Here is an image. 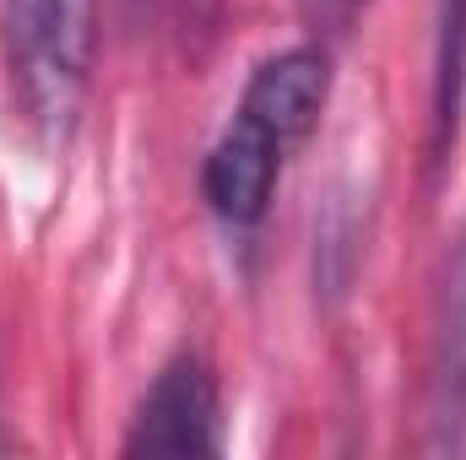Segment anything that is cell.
<instances>
[{"label": "cell", "instance_id": "obj_2", "mask_svg": "<svg viewBox=\"0 0 466 460\" xmlns=\"http://www.w3.org/2000/svg\"><path fill=\"white\" fill-rule=\"evenodd\" d=\"M0 33L22 115L44 141L66 146L93 93L98 0H5Z\"/></svg>", "mask_w": 466, "mask_h": 460}, {"label": "cell", "instance_id": "obj_7", "mask_svg": "<svg viewBox=\"0 0 466 460\" xmlns=\"http://www.w3.org/2000/svg\"><path fill=\"white\" fill-rule=\"evenodd\" d=\"M363 5L369 0H299V11L315 27V38H342V33H352V22L363 16Z\"/></svg>", "mask_w": 466, "mask_h": 460}, {"label": "cell", "instance_id": "obj_6", "mask_svg": "<svg viewBox=\"0 0 466 460\" xmlns=\"http://www.w3.org/2000/svg\"><path fill=\"white\" fill-rule=\"evenodd\" d=\"M141 11H147V16H152V27H157V33H168L179 49H196V44L218 27L223 0H141Z\"/></svg>", "mask_w": 466, "mask_h": 460}, {"label": "cell", "instance_id": "obj_1", "mask_svg": "<svg viewBox=\"0 0 466 460\" xmlns=\"http://www.w3.org/2000/svg\"><path fill=\"white\" fill-rule=\"evenodd\" d=\"M331 98V49L326 44H293L266 55L223 135L212 141L201 163V201L233 233H249L277 195L288 152L320 125Z\"/></svg>", "mask_w": 466, "mask_h": 460}, {"label": "cell", "instance_id": "obj_4", "mask_svg": "<svg viewBox=\"0 0 466 460\" xmlns=\"http://www.w3.org/2000/svg\"><path fill=\"white\" fill-rule=\"evenodd\" d=\"M429 423L434 450H466V228L445 260L440 309H434V352H429Z\"/></svg>", "mask_w": 466, "mask_h": 460}, {"label": "cell", "instance_id": "obj_8", "mask_svg": "<svg viewBox=\"0 0 466 460\" xmlns=\"http://www.w3.org/2000/svg\"><path fill=\"white\" fill-rule=\"evenodd\" d=\"M0 450H11V434H0Z\"/></svg>", "mask_w": 466, "mask_h": 460}, {"label": "cell", "instance_id": "obj_5", "mask_svg": "<svg viewBox=\"0 0 466 460\" xmlns=\"http://www.w3.org/2000/svg\"><path fill=\"white\" fill-rule=\"evenodd\" d=\"M466 109V0L440 5V44H434V109H429V163L445 168Z\"/></svg>", "mask_w": 466, "mask_h": 460}, {"label": "cell", "instance_id": "obj_3", "mask_svg": "<svg viewBox=\"0 0 466 460\" xmlns=\"http://www.w3.org/2000/svg\"><path fill=\"white\" fill-rule=\"evenodd\" d=\"M125 455H223V385L201 352H174L136 401Z\"/></svg>", "mask_w": 466, "mask_h": 460}]
</instances>
